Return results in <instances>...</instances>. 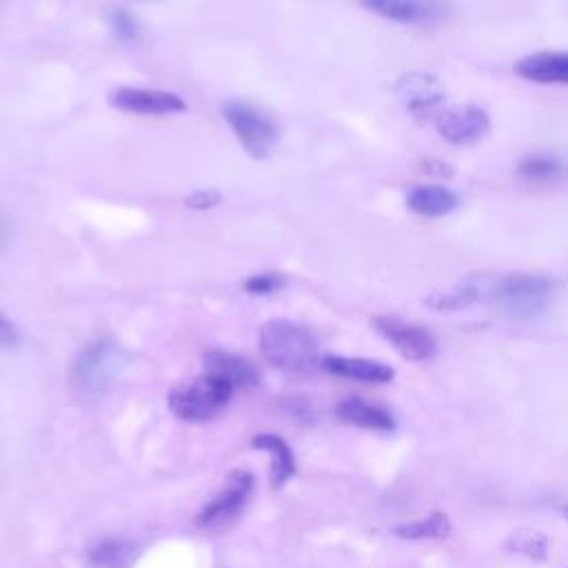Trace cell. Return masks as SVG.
Instances as JSON below:
<instances>
[{
	"label": "cell",
	"instance_id": "1",
	"mask_svg": "<svg viewBox=\"0 0 568 568\" xmlns=\"http://www.w3.org/2000/svg\"><path fill=\"white\" fill-rule=\"evenodd\" d=\"M260 351L284 373H311L322 362L311 328L288 320H271L260 328Z\"/></svg>",
	"mask_w": 568,
	"mask_h": 568
},
{
	"label": "cell",
	"instance_id": "2",
	"mask_svg": "<svg viewBox=\"0 0 568 568\" xmlns=\"http://www.w3.org/2000/svg\"><path fill=\"white\" fill-rule=\"evenodd\" d=\"M486 300L510 320H532L552 300V282L535 273H506L488 277Z\"/></svg>",
	"mask_w": 568,
	"mask_h": 568
},
{
	"label": "cell",
	"instance_id": "3",
	"mask_svg": "<svg viewBox=\"0 0 568 568\" xmlns=\"http://www.w3.org/2000/svg\"><path fill=\"white\" fill-rule=\"evenodd\" d=\"M231 395H233V388L226 382L209 373H202L193 382L173 386L166 395V404L171 413L182 422L202 424L213 419L217 413H222Z\"/></svg>",
	"mask_w": 568,
	"mask_h": 568
},
{
	"label": "cell",
	"instance_id": "4",
	"mask_svg": "<svg viewBox=\"0 0 568 568\" xmlns=\"http://www.w3.org/2000/svg\"><path fill=\"white\" fill-rule=\"evenodd\" d=\"M253 486L255 481L248 470H242V468L231 470L224 479V486L195 515V526L209 532H222L231 528L242 515L253 493Z\"/></svg>",
	"mask_w": 568,
	"mask_h": 568
},
{
	"label": "cell",
	"instance_id": "5",
	"mask_svg": "<svg viewBox=\"0 0 568 568\" xmlns=\"http://www.w3.org/2000/svg\"><path fill=\"white\" fill-rule=\"evenodd\" d=\"M222 111L246 153L255 160L268 158L277 142L275 122L264 111L244 100H229Z\"/></svg>",
	"mask_w": 568,
	"mask_h": 568
},
{
	"label": "cell",
	"instance_id": "6",
	"mask_svg": "<svg viewBox=\"0 0 568 568\" xmlns=\"http://www.w3.org/2000/svg\"><path fill=\"white\" fill-rule=\"evenodd\" d=\"M371 326L404 357L410 362H426L435 357L437 342L433 333L422 326L406 322L397 315H375L371 317Z\"/></svg>",
	"mask_w": 568,
	"mask_h": 568
},
{
	"label": "cell",
	"instance_id": "7",
	"mask_svg": "<svg viewBox=\"0 0 568 568\" xmlns=\"http://www.w3.org/2000/svg\"><path fill=\"white\" fill-rule=\"evenodd\" d=\"M120 366H122V353L118 344L104 337L82 348V353L75 359L73 375L80 388L89 393H100L113 382Z\"/></svg>",
	"mask_w": 568,
	"mask_h": 568
},
{
	"label": "cell",
	"instance_id": "8",
	"mask_svg": "<svg viewBox=\"0 0 568 568\" xmlns=\"http://www.w3.org/2000/svg\"><path fill=\"white\" fill-rule=\"evenodd\" d=\"M435 129L446 142L468 146L486 138V133L490 131V118L481 106L464 104L439 111L435 115Z\"/></svg>",
	"mask_w": 568,
	"mask_h": 568
},
{
	"label": "cell",
	"instance_id": "9",
	"mask_svg": "<svg viewBox=\"0 0 568 568\" xmlns=\"http://www.w3.org/2000/svg\"><path fill=\"white\" fill-rule=\"evenodd\" d=\"M364 9L399 24H435L446 20V0H359Z\"/></svg>",
	"mask_w": 568,
	"mask_h": 568
},
{
	"label": "cell",
	"instance_id": "10",
	"mask_svg": "<svg viewBox=\"0 0 568 568\" xmlns=\"http://www.w3.org/2000/svg\"><path fill=\"white\" fill-rule=\"evenodd\" d=\"M111 106L140 115H171L182 113L186 102L171 91L158 89H138V87H118L109 93Z\"/></svg>",
	"mask_w": 568,
	"mask_h": 568
},
{
	"label": "cell",
	"instance_id": "11",
	"mask_svg": "<svg viewBox=\"0 0 568 568\" xmlns=\"http://www.w3.org/2000/svg\"><path fill=\"white\" fill-rule=\"evenodd\" d=\"M202 364H204V373L226 382L233 390L253 388L262 382V373L251 359L229 351H217V348L206 351L202 355Z\"/></svg>",
	"mask_w": 568,
	"mask_h": 568
},
{
	"label": "cell",
	"instance_id": "12",
	"mask_svg": "<svg viewBox=\"0 0 568 568\" xmlns=\"http://www.w3.org/2000/svg\"><path fill=\"white\" fill-rule=\"evenodd\" d=\"M517 75L537 84H568V51H537L515 62Z\"/></svg>",
	"mask_w": 568,
	"mask_h": 568
},
{
	"label": "cell",
	"instance_id": "13",
	"mask_svg": "<svg viewBox=\"0 0 568 568\" xmlns=\"http://www.w3.org/2000/svg\"><path fill=\"white\" fill-rule=\"evenodd\" d=\"M320 366L331 375L368 382V384H386L395 377L393 366H388L384 362H375V359H364V357L326 355V357H322Z\"/></svg>",
	"mask_w": 568,
	"mask_h": 568
},
{
	"label": "cell",
	"instance_id": "14",
	"mask_svg": "<svg viewBox=\"0 0 568 568\" xmlns=\"http://www.w3.org/2000/svg\"><path fill=\"white\" fill-rule=\"evenodd\" d=\"M251 446L257 450H266L271 455V468H268V484L271 488H282L291 477H295V455L286 439H282L275 433H257L251 437Z\"/></svg>",
	"mask_w": 568,
	"mask_h": 568
},
{
	"label": "cell",
	"instance_id": "15",
	"mask_svg": "<svg viewBox=\"0 0 568 568\" xmlns=\"http://www.w3.org/2000/svg\"><path fill=\"white\" fill-rule=\"evenodd\" d=\"M335 415L344 424L366 428V430H393L395 428V419L386 408H382L377 404H371L362 397L342 399L335 408Z\"/></svg>",
	"mask_w": 568,
	"mask_h": 568
},
{
	"label": "cell",
	"instance_id": "16",
	"mask_svg": "<svg viewBox=\"0 0 568 568\" xmlns=\"http://www.w3.org/2000/svg\"><path fill=\"white\" fill-rule=\"evenodd\" d=\"M397 89L413 113H430L444 100L442 84L426 73H410L402 78Z\"/></svg>",
	"mask_w": 568,
	"mask_h": 568
},
{
	"label": "cell",
	"instance_id": "17",
	"mask_svg": "<svg viewBox=\"0 0 568 568\" xmlns=\"http://www.w3.org/2000/svg\"><path fill=\"white\" fill-rule=\"evenodd\" d=\"M408 209L419 217H442L457 209L459 197L446 186H415L406 197Z\"/></svg>",
	"mask_w": 568,
	"mask_h": 568
},
{
	"label": "cell",
	"instance_id": "18",
	"mask_svg": "<svg viewBox=\"0 0 568 568\" xmlns=\"http://www.w3.org/2000/svg\"><path fill=\"white\" fill-rule=\"evenodd\" d=\"M488 288V275H470L450 291L433 293L426 302L435 311H462L479 300H486Z\"/></svg>",
	"mask_w": 568,
	"mask_h": 568
},
{
	"label": "cell",
	"instance_id": "19",
	"mask_svg": "<svg viewBox=\"0 0 568 568\" xmlns=\"http://www.w3.org/2000/svg\"><path fill=\"white\" fill-rule=\"evenodd\" d=\"M453 530V524L446 513H430L426 517H419L415 521H406L393 528V535L408 541H424V539H444Z\"/></svg>",
	"mask_w": 568,
	"mask_h": 568
},
{
	"label": "cell",
	"instance_id": "20",
	"mask_svg": "<svg viewBox=\"0 0 568 568\" xmlns=\"http://www.w3.org/2000/svg\"><path fill=\"white\" fill-rule=\"evenodd\" d=\"M87 559L93 568H126L133 559V546L120 537H104L89 548Z\"/></svg>",
	"mask_w": 568,
	"mask_h": 568
},
{
	"label": "cell",
	"instance_id": "21",
	"mask_svg": "<svg viewBox=\"0 0 568 568\" xmlns=\"http://www.w3.org/2000/svg\"><path fill=\"white\" fill-rule=\"evenodd\" d=\"M517 173L521 180L530 182V184H548V182H557L564 175V164L555 158V155H528L519 162Z\"/></svg>",
	"mask_w": 568,
	"mask_h": 568
},
{
	"label": "cell",
	"instance_id": "22",
	"mask_svg": "<svg viewBox=\"0 0 568 568\" xmlns=\"http://www.w3.org/2000/svg\"><path fill=\"white\" fill-rule=\"evenodd\" d=\"M506 548L510 552L528 557L532 561H546L548 550H550V541H548L546 535H541L537 530H515V532L508 535Z\"/></svg>",
	"mask_w": 568,
	"mask_h": 568
},
{
	"label": "cell",
	"instance_id": "23",
	"mask_svg": "<svg viewBox=\"0 0 568 568\" xmlns=\"http://www.w3.org/2000/svg\"><path fill=\"white\" fill-rule=\"evenodd\" d=\"M284 286H286V277L282 273H257L244 282V288L253 295H271Z\"/></svg>",
	"mask_w": 568,
	"mask_h": 568
},
{
	"label": "cell",
	"instance_id": "24",
	"mask_svg": "<svg viewBox=\"0 0 568 568\" xmlns=\"http://www.w3.org/2000/svg\"><path fill=\"white\" fill-rule=\"evenodd\" d=\"M109 24H111L115 38L122 40V42H131V40L138 38V31H140L138 20L124 9H113L109 13Z\"/></svg>",
	"mask_w": 568,
	"mask_h": 568
},
{
	"label": "cell",
	"instance_id": "25",
	"mask_svg": "<svg viewBox=\"0 0 568 568\" xmlns=\"http://www.w3.org/2000/svg\"><path fill=\"white\" fill-rule=\"evenodd\" d=\"M220 200H222V195H220L217 191L206 189V191H195V193H191V195L184 200V204H186L189 209L202 211V209H213V206H217Z\"/></svg>",
	"mask_w": 568,
	"mask_h": 568
},
{
	"label": "cell",
	"instance_id": "26",
	"mask_svg": "<svg viewBox=\"0 0 568 568\" xmlns=\"http://www.w3.org/2000/svg\"><path fill=\"white\" fill-rule=\"evenodd\" d=\"M18 344V331L16 326L0 315V346H13Z\"/></svg>",
	"mask_w": 568,
	"mask_h": 568
},
{
	"label": "cell",
	"instance_id": "27",
	"mask_svg": "<svg viewBox=\"0 0 568 568\" xmlns=\"http://www.w3.org/2000/svg\"><path fill=\"white\" fill-rule=\"evenodd\" d=\"M422 171L428 173V175H437V178H444V175H450V166L444 164L442 160H426L422 162Z\"/></svg>",
	"mask_w": 568,
	"mask_h": 568
},
{
	"label": "cell",
	"instance_id": "28",
	"mask_svg": "<svg viewBox=\"0 0 568 568\" xmlns=\"http://www.w3.org/2000/svg\"><path fill=\"white\" fill-rule=\"evenodd\" d=\"M4 242H7V224H4V220L0 215V248L4 246Z\"/></svg>",
	"mask_w": 568,
	"mask_h": 568
},
{
	"label": "cell",
	"instance_id": "29",
	"mask_svg": "<svg viewBox=\"0 0 568 568\" xmlns=\"http://www.w3.org/2000/svg\"><path fill=\"white\" fill-rule=\"evenodd\" d=\"M561 513H564V517H566V519H568V501H566V504H564V506H561Z\"/></svg>",
	"mask_w": 568,
	"mask_h": 568
}]
</instances>
